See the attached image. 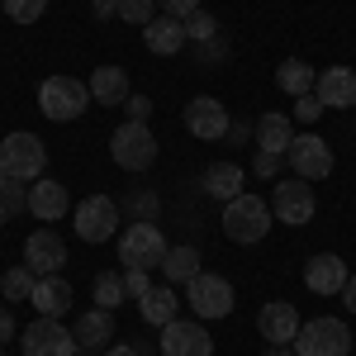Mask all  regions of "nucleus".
Returning a JSON list of instances; mask_svg holds the SVG:
<instances>
[{"mask_svg":"<svg viewBox=\"0 0 356 356\" xmlns=\"http://www.w3.org/2000/svg\"><path fill=\"white\" fill-rule=\"evenodd\" d=\"M271 223H275V214H271V204L261 200V195H238V200H228L223 204V233H228V243H261L266 233H271Z\"/></svg>","mask_w":356,"mask_h":356,"instance_id":"obj_1","label":"nucleus"},{"mask_svg":"<svg viewBox=\"0 0 356 356\" xmlns=\"http://www.w3.org/2000/svg\"><path fill=\"white\" fill-rule=\"evenodd\" d=\"M86 105H90V86H81L76 76H48V81L38 86V110H43V119H53V124L81 119Z\"/></svg>","mask_w":356,"mask_h":356,"instance_id":"obj_2","label":"nucleus"},{"mask_svg":"<svg viewBox=\"0 0 356 356\" xmlns=\"http://www.w3.org/2000/svg\"><path fill=\"white\" fill-rule=\"evenodd\" d=\"M166 238L157 223H129V233L119 238V257H124V271H157L166 261Z\"/></svg>","mask_w":356,"mask_h":356,"instance_id":"obj_3","label":"nucleus"},{"mask_svg":"<svg viewBox=\"0 0 356 356\" xmlns=\"http://www.w3.org/2000/svg\"><path fill=\"white\" fill-rule=\"evenodd\" d=\"M110 157H114V166H124V171H147V166L157 162V138H152L147 124L129 119V124H119V129H114Z\"/></svg>","mask_w":356,"mask_h":356,"instance_id":"obj_4","label":"nucleus"},{"mask_svg":"<svg viewBox=\"0 0 356 356\" xmlns=\"http://www.w3.org/2000/svg\"><path fill=\"white\" fill-rule=\"evenodd\" d=\"M352 352V332L342 318H314L300 323L295 332V356H347Z\"/></svg>","mask_w":356,"mask_h":356,"instance_id":"obj_5","label":"nucleus"},{"mask_svg":"<svg viewBox=\"0 0 356 356\" xmlns=\"http://www.w3.org/2000/svg\"><path fill=\"white\" fill-rule=\"evenodd\" d=\"M0 166L10 171V181H38L48 152H43V138L38 134H10L0 143Z\"/></svg>","mask_w":356,"mask_h":356,"instance_id":"obj_6","label":"nucleus"},{"mask_svg":"<svg viewBox=\"0 0 356 356\" xmlns=\"http://www.w3.org/2000/svg\"><path fill=\"white\" fill-rule=\"evenodd\" d=\"M186 300H191L200 323H214V318H228V314H233V285L214 271H200L191 285H186Z\"/></svg>","mask_w":356,"mask_h":356,"instance_id":"obj_7","label":"nucleus"},{"mask_svg":"<svg viewBox=\"0 0 356 356\" xmlns=\"http://www.w3.org/2000/svg\"><path fill=\"white\" fill-rule=\"evenodd\" d=\"M19 347H24V356H76L81 347H76V332L62 328V318H33L29 328H19Z\"/></svg>","mask_w":356,"mask_h":356,"instance_id":"obj_8","label":"nucleus"},{"mask_svg":"<svg viewBox=\"0 0 356 356\" xmlns=\"http://www.w3.org/2000/svg\"><path fill=\"white\" fill-rule=\"evenodd\" d=\"M72 228H76V238H86V243H110L114 233H119V204H114L110 195H86L81 204H76Z\"/></svg>","mask_w":356,"mask_h":356,"instance_id":"obj_9","label":"nucleus"},{"mask_svg":"<svg viewBox=\"0 0 356 356\" xmlns=\"http://www.w3.org/2000/svg\"><path fill=\"white\" fill-rule=\"evenodd\" d=\"M314 209H318V200H314V186L309 181H275V195H271V214L280 223H290V228H304V223L314 219Z\"/></svg>","mask_w":356,"mask_h":356,"instance_id":"obj_10","label":"nucleus"},{"mask_svg":"<svg viewBox=\"0 0 356 356\" xmlns=\"http://www.w3.org/2000/svg\"><path fill=\"white\" fill-rule=\"evenodd\" d=\"M285 162L295 166V176H300V181H328V176H332V147L318 134H304V138L290 143Z\"/></svg>","mask_w":356,"mask_h":356,"instance_id":"obj_11","label":"nucleus"},{"mask_svg":"<svg viewBox=\"0 0 356 356\" xmlns=\"http://www.w3.org/2000/svg\"><path fill=\"white\" fill-rule=\"evenodd\" d=\"M162 356H214V337L200 318H171L162 328Z\"/></svg>","mask_w":356,"mask_h":356,"instance_id":"obj_12","label":"nucleus"},{"mask_svg":"<svg viewBox=\"0 0 356 356\" xmlns=\"http://www.w3.org/2000/svg\"><path fill=\"white\" fill-rule=\"evenodd\" d=\"M24 266L33 275H62V266H67V243L57 238V228H38V233H29Z\"/></svg>","mask_w":356,"mask_h":356,"instance_id":"obj_13","label":"nucleus"},{"mask_svg":"<svg viewBox=\"0 0 356 356\" xmlns=\"http://www.w3.org/2000/svg\"><path fill=\"white\" fill-rule=\"evenodd\" d=\"M228 110H223L214 95H195L191 105H186V129H191L200 143H219L223 134H228Z\"/></svg>","mask_w":356,"mask_h":356,"instance_id":"obj_14","label":"nucleus"},{"mask_svg":"<svg viewBox=\"0 0 356 356\" xmlns=\"http://www.w3.org/2000/svg\"><path fill=\"white\" fill-rule=\"evenodd\" d=\"M347 261L337 257V252H318V257H309L304 261V285L314 290V295H342V285H347Z\"/></svg>","mask_w":356,"mask_h":356,"instance_id":"obj_15","label":"nucleus"},{"mask_svg":"<svg viewBox=\"0 0 356 356\" xmlns=\"http://www.w3.org/2000/svg\"><path fill=\"white\" fill-rule=\"evenodd\" d=\"M257 332H261L271 347H290L295 332H300V314H295V304H285V300L261 304V314H257Z\"/></svg>","mask_w":356,"mask_h":356,"instance_id":"obj_16","label":"nucleus"},{"mask_svg":"<svg viewBox=\"0 0 356 356\" xmlns=\"http://www.w3.org/2000/svg\"><path fill=\"white\" fill-rule=\"evenodd\" d=\"M67 209H72V195H67V186L62 181H33L29 186V214L33 219H48V223H57V219H67Z\"/></svg>","mask_w":356,"mask_h":356,"instance_id":"obj_17","label":"nucleus"},{"mask_svg":"<svg viewBox=\"0 0 356 356\" xmlns=\"http://www.w3.org/2000/svg\"><path fill=\"white\" fill-rule=\"evenodd\" d=\"M143 43H147V53H157V57H176L186 43H191L186 19H176V15H157L152 24L143 29Z\"/></svg>","mask_w":356,"mask_h":356,"instance_id":"obj_18","label":"nucleus"},{"mask_svg":"<svg viewBox=\"0 0 356 356\" xmlns=\"http://www.w3.org/2000/svg\"><path fill=\"white\" fill-rule=\"evenodd\" d=\"M318 100H323V110H352L356 105V72L352 67H323L318 72Z\"/></svg>","mask_w":356,"mask_h":356,"instance_id":"obj_19","label":"nucleus"},{"mask_svg":"<svg viewBox=\"0 0 356 356\" xmlns=\"http://www.w3.org/2000/svg\"><path fill=\"white\" fill-rule=\"evenodd\" d=\"M129 72L124 67H95L90 72V100L95 105H129Z\"/></svg>","mask_w":356,"mask_h":356,"instance_id":"obj_20","label":"nucleus"},{"mask_svg":"<svg viewBox=\"0 0 356 356\" xmlns=\"http://www.w3.org/2000/svg\"><path fill=\"white\" fill-rule=\"evenodd\" d=\"M33 309H38L43 318H62V314L72 309V285H67L62 275H38V285H33Z\"/></svg>","mask_w":356,"mask_h":356,"instance_id":"obj_21","label":"nucleus"},{"mask_svg":"<svg viewBox=\"0 0 356 356\" xmlns=\"http://www.w3.org/2000/svg\"><path fill=\"white\" fill-rule=\"evenodd\" d=\"M72 332H76V347H81V352H100V347L114 337L110 309H100V304H95L90 314H81V318H76V328H72Z\"/></svg>","mask_w":356,"mask_h":356,"instance_id":"obj_22","label":"nucleus"},{"mask_svg":"<svg viewBox=\"0 0 356 356\" xmlns=\"http://www.w3.org/2000/svg\"><path fill=\"white\" fill-rule=\"evenodd\" d=\"M295 143V129H290V114H261L257 119V147L271 152V157H285Z\"/></svg>","mask_w":356,"mask_h":356,"instance_id":"obj_23","label":"nucleus"},{"mask_svg":"<svg viewBox=\"0 0 356 356\" xmlns=\"http://www.w3.org/2000/svg\"><path fill=\"white\" fill-rule=\"evenodd\" d=\"M176 304H181V295H176L171 285H152V290L138 300V314H143L152 328H166V323L176 318Z\"/></svg>","mask_w":356,"mask_h":356,"instance_id":"obj_24","label":"nucleus"},{"mask_svg":"<svg viewBox=\"0 0 356 356\" xmlns=\"http://www.w3.org/2000/svg\"><path fill=\"white\" fill-rule=\"evenodd\" d=\"M204 195H214V200H238L243 195V166L238 162H214L204 171Z\"/></svg>","mask_w":356,"mask_h":356,"instance_id":"obj_25","label":"nucleus"},{"mask_svg":"<svg viewBox=\"0 0 356 356\" xmlns=\"http://www.w3.org/2000/svg\"><path fill=\"white\" fill-rule=\"evenodd\" d=\"M314 81H318V76H314V67H309V62H300V57H285V62L275 67V86H280L285 95H295V100H300V95H309V90H314Z\"/></svg>","mask_w":356,"mask_h":356,"instance_id":"obj_26","label":"nucleus"},{"mask_svg":"<svg viewBox=\"0 0 356 356\" xmlns=\"http://www.w3.org/2000/svg\"><path fill=\"white\" fill-rule=\"evenodd\" d=\"M162 271H166V285H191L195 275H200V252L195 247H171Z\"/></svg>","mask_w":356,"mask_h":356,"instance_id":"obj_27","label":"nucleus"},{"mask_svg":"<svg viewBox=\"0 0 356 356\" xmlns=\"http://www.w3.org/2000/svg\"><path fill=\"white\" fill-rule=\"evenodd\" d=\"M129 295H124V275H114V271H100L95 275V304L100 309H114V304H124Z\"/></svg>","mask_w":356,"mask_h":356,"instance_id":"obj_28","label":"nucleus"},{"mask_svg":"<svg viewBox=\"0 0 356 356\" xmlns=\"http://www.w3.org/2000/svg\"><path fill=\"white\" fill-rule=\"evenodd\" d=\"M33 285H38V275L29 271V266H15L0 290H5V300H33Z\"/></svg>","mask_w":356,"mask_h":356,"instance_id":"obj_29","label":"nucleus"},{"mask_svg":"<svg viewBox=\"0 0 356 356\" xmlns=\"http://www.w3.org/2000/svg\"><path fill=\"white\" fill-rule=\"evenodd\" d=\"M43 10H48V0H5V15H10L15 24H38Z\"/></svg>","mask_w":356,"mask_h":356,"instance_id":"obj_30","label":"nucleus"},{"mask_svg":"<svg viewBox=\"0 0 356 356\" xmlns=\"http://www.w3.org/2000/svg\"><path fill=\"white\" fill-rule=\"evenodd\" d=\"M119 19L147 29L152 19H157V0H119Z\"/></svg>","mask_w":356,"mask_h":356,"instance_id":"obj_31","label":"nucleus"},{"mask_svg":"<svg viewBox=\"0 0 356 356\" xmlns=\"http://www.w3.org/2000/svg\"><path fill=\"white\" fill-rule=\"evenodd\" d=\"M186 33L200 38V43H214V33H219V19L209 15V10H195L191 19H186Z\"/></svg>","mask_w":356,"mask_h":356,"instance_id":"obj_32","label":"nucleus"},{"mask_svg":"<svg viewBox=\"0 0 356 356\" xmlns=\"http://www.w3.org/2000/svg\"><path fill=\"white\" fill-rule=\"evenodd\" d=\"M0 204H5V209H10V219H15L19 209H29V191L19 186V181H10V186L0 191Z\"/></svg>","mask_w":356,"mask_h":356,"instance_id":"obj_33","label":"nucleus"},{"mask_svg":"<svg viewBox=\"0 0 356 356\" xmlns=\"http://www.w3.org/2000/svg\"><path fill=\"white\" fill-rule=\"evenodd\" d=\"M318 114H323V100H318V95H314V90H309V95H300V100H295V119H300V124H314V119H318Z\"/></svg>","mask_w":356,"mask_h":356,"instance_id":"obj_34","label":"nucleus"},{"mask_svg":"<svg viewBox=\"0 0 356 356\" xmlns=\"http://www.w3.org/2000/svg\"><path fill=\"white\" fill-rule=\"evenodd\" d=\"M252 171H257L261 181H275V176H280V157H271V152H261V147H257V157H252Z\"/></svg>","mask_w":356,"mask_h":356,"instance_id":"obj_35","label":"nucleus"},{"mask_svg":"<svg viewBox=\"0 0 356 356\" xmlns=\"http://www.w3.org/2000/svg\"><path fill=\"white\" fill-rule=\"evenodd\" d=\"M152 290V280H147V271H124V295H134V300H143Z\"/></svg>","mask_w":356,"mask_h":356,"instance_id":"obj_36","label":"nucleus"},{"mask_svg":"<svg viewBox=\"0 0 356 356\" xmlns=\"http://www.w3.org/2000/svg\"><path fill=\"white\" fill-rule=\"evenodd\" d=\"M157 5H162V15H176V19H191L200 10V0H157Z\"/></svg>","mask_w":356,"mask_h":356,"instance_id":"obj_37","label":"nucleus"},{"mask_svg":"<svg viewBox=\"0 0 356 356\" xmlns=\"http://www.w3.org/2000/svg\"><path fill=\"white\" fill-rule=\"evenodd\" d=\"M124 110H129V119L147 124V114H152V100H147V95H129V105H124Z\"/></svg>","mask_w":356,"mask_h":356,"instance_id":"obj_38","label":"nucleus"},{"mask_svg":"<svg viewBox=\"0 0 356 356\" xmlns=\"http://www.w3.org/2000/svg\"><path fill=\"white\" fill-rule=\"evenodd\" d=\"M252 134H257V124H247V119H233V124H228V134H223V138H228V143H247Z\"/></svg>","mask_w":356,"mask_h":356,"instance_id":"obj_39","label":"nucleus"},{"mask_svg":"<svg viewBox=\"0 0 356 356\" xmlns=\"http://www.w3.org/2000/svg\"><path fill=\"white\" fill-rule=\"evenodd\" d=\"M134 209L143 214V223H152V214H157V195H147V191L134 195Z\"/></svg>","mask_w":356,"mask_h":356,"instance_id":"obj_40","label":"nucleus"},{"mask_svg":"<svg viewBox=\"0 0 356 356\" xmlns=\"http://www.w3.org/2000/svg\"><path fill=\"white\" fill-rule=\"evenodd\" d=\"M15 318H10V309H5V304H0V347H5V342H10V337H15Z\"/></svg>","mask_w":356,"mask_h":356,"instance_id":"obj_41","label":"nucleus"},{"mask_svg":"<svg viewBox=\"0 0 356 356\" xmlns=\"http://www.w3.org/2000/svg\"><path fill=\"white\" fill-rule=\"evenodd\" d=\"M90 10H95V19H110L119 15V0H90Z\"/></svg>","mask_w":356,"mask_h":356,"instance_id":"obj_42","label":"nucleus"},{"mask_svg":"<svg viewBox=\"0 0 356 356\" xmlns=\"http://www.w3.org/2000/svg\"><path fill=\"white\" fill-rule=\"evenodd\" d=\"M342 304L356 314V275H347V285H342Z\"/></svg>","mask_w":356,"mask_h":356,"instance_id":"obj_43","label":"nucleus"},{"mask_svg":"<svg viewBox=\"0 0 356 356\" xmlns=\"http://www.w3.org/2000/svg\"><path fill=\"white\" fill-rule=\"evenodd\" d=\"M105 356H138V347H129V342H119V347H110Z\"/></svg>","mask_w":356,"mask_h":356,"instance_id":"obj_44","label":"nucleus"},{"mask_svg":"<svg viewBox=\"0 0 356 356\" xmlns=\"http://www.w3.org/2000/svg\"><path fill=\"white\" fill-rule=\"evenodd\" d=\"M266 356H295V352H290V347H271Z\"/></svg>","mask_w":356,"mask_h":356,"instance_id":"obj_45","label":"nucleus"},{"mask_svg":"<svg viewBox=\"0 0 356 356\" xmlns=\"http://www.w3.org/2000/svg\"><path fill=\"white\" fill-rule=\"evenodd\" d=\"M5 186H10V171H5V166H0V191H5Z\"/></svg>","mask_w":356,"mask_h":356,"instance_id":"obj_46","label":"nucleus"},{"mask_svg":"<svg viewBox=\"0 0 356 356\" xmlns=\"http://www.w3.org/2000/svg\"><path fill=\"white\" fill-rule=\"evenodd\" d=\"M5 219H10V209H5V204H0V223H5Z\"/></svg>","mask_w":356,"mask_h":356,"instance_id":"obj_47","label":"nucleus"},{"mask_svg":"<svg viewBox=\"0 0 356 356\" xmlns=\"http://www.w3.org/2000/svg\"><path fill=\"white\" fill-rule=\"evenodd\" d=\"M76 356H95V352H76Z\"/></svg>","mask_w":356,"mask_h":356,"instance_id":"obj_48","label":"nucleus"},{"mask_svg":"<svg viewBox=\"0 0 356 356\" xmlns=\"http://www.w3.org/2000/svg\"><path fill=\"white\" fill-rule=\"evenodd\" d=\"M0 356H5V352H0Z\"/></svg>","mask_w":356,"mask_h":356,"instance_id":"obj_49","label":"nucleus"}]
</instances>
